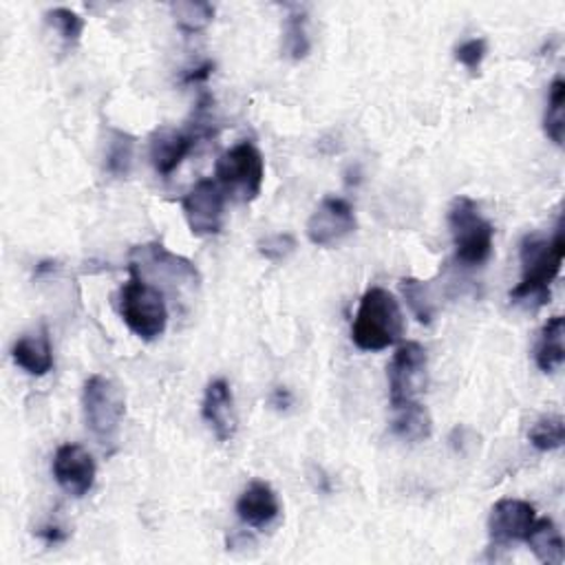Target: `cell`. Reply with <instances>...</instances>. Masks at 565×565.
Returning a JSON list of instances; mask_svg holds the SVG:
<instances>
[{"mask_svg":"<svg viewBox=\"0 0 565 565\" xmlns=\"http://www.w3.org/2000/svg\"><path fill=\"white\" fill-rule=\"evenodd\" d=\"M402 297L407 299V305L416 314V318L424 325H431L435 318V301L431 294V288L424 280L418 278H402L400 280Z\"/></svg>","mask_w":565,"mask_h":565,"instance_id":"cell-24","label":"cell"},{"mask_svg":"<svg viewBox=\"0 0 565 565\" xmlns=\"http://www.w3.org/2000/svg\"><path fill=\"white\" fill-rule=\"evenodd\" d=\"M14 362L36 378H43L53 369V349L49 340V332L43 327L38 334H27L19 338L12 347Z\"/></svg>","mask_w":565,"mask_h":565,"instance_id":"cell-16","label":"cell"},{"mask_svg":"<svg viewBox=\"0 0 565 565\" xmlns=\"http://www.w3.org/2000/svg\"><path fill=\"white\" fill-rule=\"evenodd\" d=\"M38 537H43L47 543H60L67 539V532H62L60 526H45L38 530Z\"/></svg>","mask_w":565,"mask_h":565,"instance_id":"cell-31","label":"cell"},{"mask_svg":"<svg viewBox=\"0 0 565 565\" xmlns=\"http://www.w3.org/2000/svg\"><path fill=\"white\" fill-rule=\"evenodd\" d=\"M129 272H135L157 290L159 282L168 288H177V292L197 290L202 282V274L195 263L172 254L161 243L135 245L129 254Z\"/></svg>","mask_w":565,"mask_h":565,"instance_id":"cell-4","label":"cell"},{"mask_svg":"<svg viewBox=\"0 0 565 565\" xmlns=\"http://www.w3.org/2000/svg\"><path fill=\"white\" fill-rule=\"evenodd\" d=\"M534 521H537V510L532 504L524 500H502L491 510L489 532L497 545L526 541Z\"/></svg>","mask_w":565,"mask_h":565,"instance_id":"cell-12","label":"cell"},{"mask_svg":"<svg viewBox=\"0 0 565 565\" xmlns=\"http://www.w3.org/2000/svg\"><path fill=\"white\" fill-rule=\"evenodd\" d=\"M392 409H394L392 429L400 440L416 444L431 437V431H433L431 416L426 407H422L418 400L392 405Z\"/></svg>","mask_w":565,"mask_h":565,"instance_id":"cell-17","label":"cell"},{"mask_svg":"<svg viewBox=\"0 0 565 565\" xmlns=\"http://www.w3.org/2000/svg\"><path fill=\"white\" fill-rule=\"evenodd\" d=\"M448 228L457 261L464 265H482L493 254L495 228L480 213V206L470 197H457L448 208Z\"/></svg>","mask_w":565,"mask_h":565,"instance_id":"cell-5","label":"cell"},{"mask_svg":"<svg viewBox=\"0 0 565 565\" xmlns=\"http://www.w3.org/2000/svg\"><path fill=\"white\" fill-rule=\"evenodd\" d=\"M98 466L93 455L80 444H62L53 455V478L71 497H84L96 484Z\"/></svg>","mask_w":565,"mask_h":565,"instance_id":"cell-11","label":"cell"},{"mask_svg":"<svg viewBox=\"0 0 565 565\" xmlns=\"http://www.w3.org/2000/svg\"><path fill=\"white\" fill-rule=\"evenodd\" d=\"M486 53H489V43L484 38H470L455 47V60L473 75L480 73Z\"/></svg>","mask_w":565,"mask_h":565,"instance_id":"cell-28","label":"cell"},{"mask_svg":"<svg viewBox=\"0 0 565 565\" xmlns=\"http://www.w3.org/2000/svg\"><path fill=\"white\" fill-rule=\"evenodd\" d=\"M405 332V318L396 297L383 288H371L360 299L351 340L362 351H383L394 347Z\"/></svg>","mask_w":565,"mask_h":565,"instance_id":"cell-2","label":"cell"},{"mask_svg":"<svg viewBox=\"0 0 565 565\" xmlns=\"http://www.w3.org/2000/svg\"><path fill=\"white\" fill-rule=\"evenodd\" d=\"M353 208L340 197H325L308 219V239L318 248H336L356 232Z\"/></svg>","mask_w":565,"mask_h":565,"instance_id":"cell-10","label":"cell"},{"mask_svg":"<svg viewBox=\"0 0 565 565\" xmlns=\"http://www.w3.org/2000/svg\"><path fill=\"white\" fill-rule=\"evenodd\" d=\"M312 51L308 12L297 8L282 25V53L290 60H305Z\"/></svg>","mask_w":565,"mask_h":565,"instance_id":"cell-20","label":"cell"},{"mask_svg":"<svg viewBox=\"0 0 565 565\" xmlns=\"http://www.w3.org/2000/svg\"><path fill=\"white\" fill-rule=\"evenodd\" d=\"M118 308L122 321L137 338L153 342L164 336L168 327V308L164 292L151 286L148 280H144L135 272H131L129 282L120 290Z\"/></svg>","mask_w":565,"mask_h":565,"instance_id":"cell-3","label":"cell"},{"mask_svg":"<svg viewBox=\"0 0 565 565\" xmlns=\"http://www.w3.org/2000/svg\"><path fill=\"white\" fill-rule=\"evenodd\" d=\"M170 12L183 34H200L215 21V8L204 0H179L170 5Z\"/></svg>","mask_w":565,"mask_h":565,"instance_id":"cell-21","label":"cell"},{"mask_svg":"<svg viewBox=\"0 0 565 565\" xmlns=\"http://www.w3.org/2000/svg\"><path fill=\"white\" fill-rule=\"evenodd\" d=\"M565 259L563 228L558 226L554 237H526L521 243V282L510 292L513 305L524 310H539L550 303V286L561 272Z\"/></svg>","mask_w":565,"mask_h":565,"instance_id":"cell-1","label":"cell"},{"mask_svg":"<svg viewBox=\"0 0 565 565\" xmlns=\"http://www.w3.org/2000/svg\"><path fill=\"white\" fill-rule=\"evenodd\" d=\"M133 157H135V137L113 129L107 142V170L118 179H127L133 168Z\"/></svg>","mask_w":565,"mask_h":565,"instance_id":"cell-23","label":"cell"},{"mask_svg":"<svg viewBox=\"0 0 565 565\" xmlns=\"http://www.w3.org/2000/svg\"><path fill=\"white\" fill-rule=\"evenodd\" d=\"M215 177L226 195L241 204H250L261 195L265 159L252 142H241L217 159Z\"/></svg>","mask_w":565,"mask_h":565,"instance_id":"cell-6","label":"cell"},{"mask_svg":"<svg viewBox=\"0 0 565 565\" xmlns=\"http://www.w3.org/2000/svg\"><path fill=\"white\" fill-rule=\"evenodd\" d=\"M543 131L550 142H554L556 146H563V140H565V82L561 75L554 77L550 84Z\"/></svg>","mask_w":565,"mask_h":565,"instance_id":"cell-22","label":"cell"},{"mask_svg":"<svg viewBox=\"0 0 565 565\" xmlns=\"http://www.w3.org/2000/svg\"><path fill=\"white\" fill-rule=\"evenodd\" d=\"M530 437V444L541 450V453H548V450H556L563 446V440H565V424H563V418L561 416H545L541 420H537L528 433Z\"/></svg>","mask_w":565,"mask_h":565,"instance_id":"cell-25","label":"cell"},{"mask_svg":"<svg viewBox=\"0 0 565 565\" xmlns=\"http://www.w3.org/2000/svg\"><path fill=\"white\" fill-rule=\"evenodd\" d=\"M195 133L161 127L151 135V161L161 177H170L197 144Z\"/></svg>","mask_w":565,"mask_h":565,"instance_id":"cell-13","label":"cell"},{"mask_svg":"<svg viewBox=\"0 0 565 565\" xmlns=\"http://www.w3.org/2000/svg\"><path fill=\"white\" fill-rule=\"evenodd\" d=\"M84 420L91 433L100 440V444L116 442L122 420L127 416L124 392L107 375H91L82 392Z\"/></svg>","mask_w":565,"mask_h":565,"instance_id":"cell-7","label":"cell"},{"mask_svg":"<svg viewBox=\"0 0 565 565\" xmlns=\"http://www.w3.org/2000/svg\"><path fill=\"white\" fill-rule=\"evenodd\" d=\"M213 71H215V64H213V62H206V64H202V67L193 69L191 73H185L183 82H185V84H197V82H206V80L213 75Z\"/></svg>","mask_w":565,"mask_h":565,"instance_id":"cell-30","label":"cell"},{"mask_svg":"<svg viewBox=\"0 0 565 565\" xmlns=\"http://www.w3.org/2000/svg\"><path fill=\"white\" fill-rule=\"evenodd\" d=\"M565 321L563 316H552L543 329H541V336H539V345H537V366L545 373H552L556 371L563 360H565Z\"/></svg>","mask_w":565,"mask_h":565,"instance_id":"cell-19","label":"cell"},{"mask_svg":"<svg viewBox=\"0 0 565 565\" xmlns=\"http://www.w3.org/2000/svg\"><path fill=\"white\" fill-rule=\"evenodd\" d=\"M45 19L60 34V38L69 45H75L84 32V21L67 8H56V10L47 12Z\"/></svg>","mask_w":565,"mask_h":565,"instance_id":"cell-26","label":"cell"},{"mask_svg":"<svg viewBox=\"0 0 565 565\" xmlns=\"http://www.w3.org/2000/svg\"><path fill=\"white\" fill-rule=\"evenodd\" d=\"M181 211L195 237H217L224 228L226 193L215 179H202L181 200Z\"/></svg>","mask_w":565,"mask_h":565,"instance_id":"cell-8","label":"cell"},{"mask_svg":"<svg viewBox=\"0 0 565 565\" xmlns=\"http://www.w3.org/2000/svg\"><path fill=\"white\" fill-rule=\"evenodd\" d=\"M269 402H272V407H274V409H278V411H286L288 407H292L294 398H292L290 389H286V387H278V389L272 394Z\"/></svg>","mask_w":565,"mask_h":565,"instance_id":"cell-29","label":"cell"},{"mask_svg":"<svg viewBox=\"0 0 565 565\" xmlns=\"http://www.w3.org/2000/svg\"><path fill=\"white\" fill-rule=\"evenodd\" d=\"M202 416L219 442H230L237 435L239 420L235 409V396L226 381L219 378L208 385L202 405Z\"/></svg>","mask_w":565,"mask_h":565,"instance_id":"cell-14","label":"cell"},{"mask_svg":"<svg viewBox=\"0 0 565 565\" xmlns=\"http://www.w3.org/2000/svg\"><path fill=\"white\" fill-rule=\"evenodd\" d=\"M237 515L245 526L267 530L278 521L280 504L269 484L252 482L237 502Z\"/></svg>","mask_w":565,"mask_h":565,"instance_id":"cell-15","label":"cell"},{"mask_svg":"<svg viewBox=\"0 0 565 565\" xmlns=\"http://www.w3.org/2000/svg\"><path fill=\"white\" fill-rule=\"evenodd\" d=\"M259 254L272 263H280L286 261L290 254H294L297 250V239L290 232H278V235H269L263 241H259Z\"/></svg>","mask_w":565,"mask_h":565,"instance_id":"cell-27","label":"cell"},{"mask_svg":"<svg viewBox=\"0 0 565 565\" xmlns=\"http://www.w3.org/2000/svg\"><path fill=\"white\" fill-rule=\"evenodd\" d=\"M526 543L530 545L532 554L548 565H561L565 561V548H563V537L561 530L552 519H539L532 524Z\"/></svg>","mask_w":565,"mask_h":565,"instance_id":"cell-18","label":"cell"},{"mask_svg":"<svg viewBox=\"0 0 565 565\" xmlns=\"http://www.w3.org/2000/svg\"><path fill=\"white\" fill-rule=\"evenodd\" d=\"M426 349L420 342H405L398 347L387 369L392 405L418 400L426 389Z\"/></svg>","mask_w":565,"mask_h":565,"instance_id":"cell-9","label":"cell"}]
</instances>
